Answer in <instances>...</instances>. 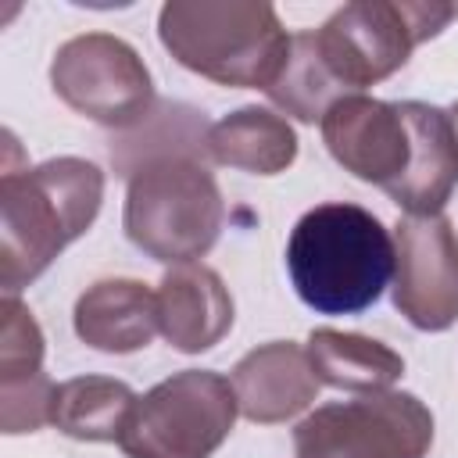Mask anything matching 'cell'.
Listing matches in <instances>:
<instances>
[{
  "label": "cell",
  "mask_w": 458,
  "mask_h": 458,
  "mask_svg": "<svg viewBox=\"0 0 458 458\" xmlns=\"http://www.w3.org/2000/svg\"><path fill=\"white\" fill-rule=\"evenodd\" d=\"M204 154L225 168H240L250 175H276L293 165L297 132L283 114H272L268 107L250 104L208 125Z\"/></svg>",
  "instance_id": "9a60e30c"
},
{
  "label": "cell",
  "mask_w": 458,
  "mask_h": 458,
  "mask_svg": "<svg viewBox=\"0 0 458 458\" xmlns=\"http://www.w3.org/2000/svg\"><path fill=\"white\" fill-rule=\"evenodd\" d=\"M401 114L411 136V154L404 175L386 190V197L411 218H433L458 186V132L451 111L422 100H404Z\"/></svg>",
  "instance_id": "8fae6325"
},
{
  "label": "cell",
  "mask_w": 458,
  "mask_h": 458,
  "mask_svg": "<svg viewBox=\"0 0 458 458\" xmlns=\"http://www.w3.org/2000/svg\"><path fill=\"white\" fill-rule=\"evenodd\" d=\"M157 329L182 351H211L233 329V297L222 276L208 265H179L157 286Z\"/></svg>",
  "instance_id": "4fadbf2b"
},
{
  "label": "cell",
  "mask_w": 458,
  "mask_h": 458,
  "mask_svg": "<svg viewBox=\"0 0 458 458\" xmlns=\"http://www.w3.org/2000/svg\"><path fill=\"white\" fill-rule=\"evenodd\" d=\"M132 404L136 394L129 390V383L111 376H75L57 383L50 422L72 440L107 444V440H122Z\"/></svg>",
  "instance_id": "e0dca14e"
},
{
  "label": "cell",
  "mask_w": 458,
  "mask_h": 458,
  "mask_svg": "<svg viewBox=\"0 0 458 458\" xmlns=\"http://www.w3.org/2000/svg\"><path fill=\"white\" fill-rule=\"evenodd\" d=\"M265 93L279 111L293 114L297 122H322L333 104H340L344 97H354L322 57L315 32H297L290 39V57L279 79Z\"/></svg>",
  "instance_id": "ac0fdd59"
},
{
  "label": "cell",
  "mask_w": 458,
  "mask_h": 458,
  "mask_svg": "<svg viewBox=\"0 0 458 458\" xmlns=\"http://www.w3.org/2000/svg\"><path fill=\"white\" fill-rule=\"evenodd\" d=\"M161 47L190 72L240 89H268L286 57L290 32L261 0H175L157 14Z\"/></svg>",
  "instance_id": "3957f363"
},
{
  "label": "cell",
  "mask_w": 458,
  "mask_h": 458,
  "mask_svg": "<svg viewBox=\"0 0 458 458\" xmlns=\"http://www.w3.org/2000/svg\"><path fill=\"white\" fill-rule=\"evenodd\" d=\"M394 308L422 333L458 322V233L444 215L401 218L394 229Z\"/></svg>",
  "instance_id": "9c48e42d"
},
{
  "label": "cell",
  "mask_w": 458,
  "mask_h": 458,
  "mask_svg": "<svg viewBox=\"0 0 458 458\" xmlns=\"http://www.w3.org/2000/svg\"><path fill=\"white\" fill-rule=\"evenodd\" d=\"M75 333L104 354H132L154 340L157 293L140 279H100L75 301Z\"/></svg>",
  "instance_id": "5bb4252c"
},
{
  "label": "cell",
  "mask_w": 458,
  "mask_h": 458,
  "mask_svg": "<svg viewBox=\"0 0 458 458\" xmlns=\"http://www.w3.org/2000/svg\"><path fill=\"white\" fill-rule=\"evenodd\" d=\"M318 125L333 161L344 165V172H351L354 179L390 190L404 175L411 136L401 104L354 93L333 104Z\"/></svg>",
  "instance_id": "30bf717a"
},
{
  "label": "cell",
  "mask_w": 458,
  "mask_h": 458,
  "mask_svg": "<svg viewBox=\"0 0 458 458\" xmlns=\"http://www.w3.org/2000/svg\"><path fill=\"white\" fill-rule=\"evenodd\" d=\"M236 415V390L225 376L186 369L136 397L118 447L125 458H211Z\"/></svg>",
  "instance_id": "5b68a950"
},
{
  "label": "cell",
  "mask_w": 458,
  "mask_h": 458,
  "mask_svg": "<svg viewBox=\"0 0 458 458\" xmlns=\"http://www.w3.org/2000/svg\"><path fill=\"white\" fill-rule=\"evenodd\" d=\"M451 122H454V132H458V100L451 104Z\"/></svg>",
  "instance_id": "ffe728a7"
},
{
  "label": "cell",
  "mask_w": 458,
  "mask_h": 458,
  "mask_svg": "<svg viewBox=\"0 0 458 458\" xmlns=\"http://www.w3.org/2000/svg\"><path fill=\"white\" fill-rule=\"evenodd\" d=\"M54 93L82 118L107 129H136L150 118L154 82L143 57L111 32H86L57 47Z\"/></svg>",
  "instance_id": "ba28073f"
},
{
  "label": "cell",
  "mask_w": 458,
  "mask_h": 458,
  "mask_svg": "<svg viewBox=\"0 0 458 458\" xmlns=\"http://www.w3.org/2000/svg\"><path fill=\"white\" fill-rule=\"evenodd\" d=\"M197 147H175L140 157L125 175V236L154 261L193 265L222 233L225 204Z\"/></svg>",
  "instance_id": "277c9868"
},
{
  "label": "cell",
  "mask_w": 458,
  "mask_h": 458,
  "mask_svg": "<svg viewBox=\"0 0 458 458\" xmlns=\"http://www.w3.org/2000/svg\"><path fill=\"white\" fill-rule=\"evenodd\" d=\"M104 200V172L82 157H50L36 168H4L0 258L4 290L18 293L79 240Z\"/></svg>",
  "instance_id": "7a4b0ae2"
},
{
  "label": "cell",
  "mask_w": 458,
  "mask_h": 458,
  "mask_svg": "<svg viewBox=\"0 0 458 458\" xmlns=\"http://www.w3.org/2000/svg\"><path fill=\"white\" fill-rule=\"evenodd\" d=\"M429 444L433 415L408 390L329 401L293 429L297 458H426Z\"/></svg>",
  "instance_id": "52a82bcc"
},
{
  "label": "cell",
  "mask_w": 458,
  "mask_h": 458,
  "mask_svg": "<svg viewBox=\"0 0 458 458\" xmlns=\"http://www.w3.org/2000/svg\"><path fill=\"white\" fill-rule=\"evenodd\" d=\"M233 390L240 415L261 426L286 422L318 397V376L311 358L293 340H272L243 354L233 369Z\"/></svg>",
  "instance_id": "7c38bea8"
},
{
  "label": "cell",
  "mask_w": 458,
  "mask_h": 458,
  "mask_svg": "<svg viewBox=\"0 0 458 458\" xmlns=\"http://www.w3.org/2000/svg\"><path fill=\"white\" fill-rule=\"evenodd\" d=\"M308 358L311 369L318 376V383L336 386V390H351V394H379L390 390L401 372H404V358L361 333H340V329H311L308 336Z\"/></svg>",
  "instance_id": "2e32d148"
},
{
  "label": "cell",
  "mask_w": 458,
  "mask_h": 458,
  "mask_svg": "<svg viewBox=\"0 0 458 458\" xmlns=\"http://www.w3.org/2000/svg\"><path fill=\"white\" fill-rule=\"evenodd\" d=\"M43 376V333L32 311L7 293L4 297V333H0V386H18Z\"/></svg>",
  "instance_id": "d6986e66"
},
{
  "label": "cell",
  "mask_w": 458,
  "mask_h": 458,
  "mask_svg": "<svg viewBox=\"0 0 458 458\" xmlns=\"http://www.w3.org/2000/svg\"><path fill=\"white\" fill-rule=\"evenodd\" d=\"M397 265L390 229L361 204L329 200L304 211L286 240L297 297L318 315H358L379 301Z\"/></svg>",
  "instance_id": "6da1fadb"
},
{
  "label": "cell",
  "mask_w": 458,
  "mask_h": 458,
  "mask_svg": "<svg viewBox=\"0 0 458 458\" xmlns=\"http://www.w3.org/2000/svg\"><path fill=\"white\" fill-rule=\"evenodd\" d=\"M451 18V4L358 0L340 7L322 29H315V39L336 79L351 93H361L365 86H376L404 68L411 50L433 39Z\"/></svg>",
  "instance_id": "8992f818"
}]
</instances>
